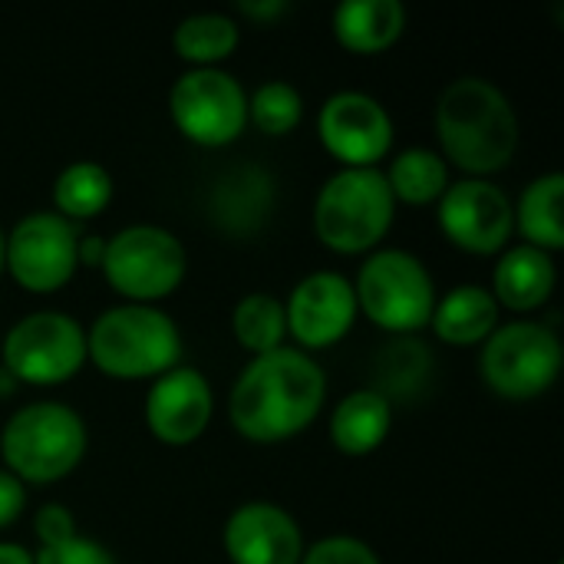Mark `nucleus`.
<instances>
[{"label": "nucleus", "instance_id": "2", "mask_svg": "<svg viewBox=\"0 0 564 564\" xmlns=\"http://www.w3.org/2000/svg\"><path fill=\"white\" fill-rule=\"evenodd\" d=\"M440 155L466 178H489L502 172L519 149V116L509 96L482 76L453 79L436 102Z\"/></svg>", "mask_w": 564, "mask_h": 564}, {"label": "nucleus", "instance_id": "23", "mask_svg": "<svg viewBox=\"0 0 564 564\" xmlns=\"http://www.w3.org/2000/svg\"><path fill=\"white\" fill-rule=\"evenodd\" d=\"M562 198H564V175L549 172L539 175L535 182L525 185L519 195V205H512L516 228L522 231V245L542 248L549 254L564 248V221H562Z\"/></svg>", "mask_w": 564, "mask_h": 564}, {"label": "nucleus", "instance_id": "8", "mask_svg": "<svg viewBox=\"0 0 564 564\" xmlns=\"http://www.w3.org/2000/svg\"><path fill=\"white\" fill-rule=\"evenodd\" d=\"M479 370L486 387L502 400H535L562 373V340L539 321L499 324L482 340Z\"/></svg>", "mask_w": 564, "mask_h": 564}, {"label": "nucleus", "instance_id": "12", "mask_svg": "<svg viewBox=\"0 0 564 564\" xmlns=\"http://www.w3.org/2000/svg\"><path fill=\"white\" fill-rule=\"evenodd\" d=\"M436 205V218L449 245L469 254H496L509 248V238L516 231L512 198L489 178L449 182Z\"/></svg>", "mask_w": 564, "mask_h": 564}, {"label": "nucleus", "instance_id": "13", "mask_svg": "<svg viewBox=\"0 0 564 564\" xmlns=\"http://www.w3.org/2000/svg\"><path fill=\"white\" fill-rule=\"evenodd\" d=\"M317 139L344 169H377L393 145V119L370 93H334L317 112Z\"/></svg>", "mask_w": 564, "mask_h": 564}, {"label": "nucleus", "instance_id": "1", "mask_svg": "<svg viewBox=\"0 0 564 564\" xmlns=\"http://www.w3.org/2000/svg\"><path fill=\"white\" fill-rule=\"evenodd\" d=\"M324 400L327 377L321 364L297 347H278L241 370L228 397V416L251 443H284L321 416Z\"/></svg>", "mask_w": 564, "mask_h": 564}, {"label": "nucleus", "instance_id": "28", "mask_svg": "<svg viewBox=\"0 0 564 564\" xmlns=\"http://www.w3.org/2000/svg\"><path fill=\"white\" fill-rule=\"evenodd\" d=\"M304 116V96L288 79H268L248 96V122L264 135H288Z\"/></svg>", "mask_w": 564, "mask_h": 564}, {"label": "nucleus", "instance_id": "4", "mask_svg": "<svg viewBox=\"0 0 564 564\" xmlns=\"http://www.w3.org/2000/svg\"><path fill=\"white\" fill-rule=\"evenodd\" d=\"M83 416L56 400L20 406L0 430V459L10 476L33 486L66 479L86 456Z\"/></svg>", "mask_w": 564, "mask_h": 564}, {"label": "nucleus", "instance_id": "16", "mask_svg": "<svg viewBox=\"0 0 564 564\" xmlns=\"http://www.w3.org/2000/svg\"><path fill=\"white\" fill-rule=\"evenodd\" d=\"M231 564H301L304 532L291 512L274 502L238 506L221 532Z\"/></svg>", "mask_w": 564, "mask_h": 564}, {"label": "nucleus", "instance_id": "29", "mask_svg": "<svg viewBox=\"0 0 564 564\" xmlns=\"http://www.w3.org/2000/svg\"><path fill=\"white\" fill-rule=\"evenodd\" d=\"M301 564H383L380 555L360 542V539H350V535H330V539H321L314 542L311 549H304V558Z\"/></svg>", "mask_w": 564, "mask_h": 564}, {"label": "nucleus", "instance_id": "11", "mask_svg": "<svg viewBox=\"0 0 564 564\" xmlns=\"http://www.w3.org/2000/svg\"><path fill=\"white\" fill-rule=\"evenodd\" d=\"M79 231L56 212H30L23 215L3 245V271L30 291V294H53L79 268Z\"/></svg>", "mask_w": 564, "mask_h": 564}, {"label": "nucleus", "instance_id": "24", "mask_svg": "<svg viewBox=\"0 0 564 564\" xmlns=\"http://www.w3.org/2000/svg\"><path fill=\"white\" fill-rule=\"evenodd\" d=\"M112 188L116 185H112V175L106 165H99L93 159L69 162L53 182V212L73 225L96 218L112 202Z\"/></svg>", "mask_w": 564, "mask_h": 564}, {"label": "nucleus", "instance_id": "33", "mask_svg": "<svg viewBox=\"0 0 564 564\" xmlns=\"http://www.w3.org/2000/svg\"><path fill=\"white\" fill-rule=\"evenodd\" d=\"M238 10L251 20H271V17H281L288 10V3L284 0H245V3H238Z\"/></svg>", "mask_w": 564, "mask_h": 564}, {"label": "nucleus", "instance_id": "21", "mask_svg": "<svg viewBox=\"0 0 564 564\" xmlns=\"http://www.w3.org/2000/svg\"><path fill=\"white\" fill-rule=\"evenodd\" d=\"M393 426V406L370 387L347 393L330 413V440L344 456H370Z\"/></svg>", "mask_w": 564, "mask_h": 564}, {"label": "nucleus", "instance_id": "17", "mask_svg": "<svg viewBox=\"0 0 564 564\" xmlns=\"http://www.w3.org/2000/svg\"><path fill=\"white\" fill-rule=\"evenodd\" d=\"M278 205V182L264 165L245 162L225 169L208 192V218L231 238H254Z\"/></svg>", "mask_w": 564, "mask_h": 564}, {"label": "nucleus", "instance_id": "36", "mask_svg": "<svg viewBox=\"0 0 564 564\" xmlns=\"http://www.w3.org/2000/svg\"><path fill=\"white\" fill-rule=\"evenodd\" d=\"M3 245H7V235H3V228H0V274H3Z\"/></svg>", "mask_w": 564, "mask_h": 564}, {"label": "nucleus", "instance_id": "9", "mask_svg": "<svg viewBox=\"0 0 564 564\" xmlns=\"http://www.w3.org/2000/svg\"><path fill=\"white\" fill-rule=\"evenodd\" d=\"M0 357L17 383L59 387L86 364V330L63 311H33L7 330Z\"/></svg>", "mask_w": 564, "mask_h": 564}, {"label": "nucleus", "instance_id": "25", "mask_svg": "<svg viewBox=\"0 0 564 564\" xmlns=\"http://www.w3.org/2000/svg\"><path fill=\"white\" fill-rule=\"evenodd\" d=\"M393 202H406V205H433L443 198V192L449 188V165L440 152L413 145L403 149L390 169L383 172Z\"/></svg>", "mask_w": 564, "mask_h": 564}, {"label": "nucleus", "instance_id": "18", "mask_svg": "<svg viewBox=\"0 0 564 564\" xmlns=\"http://www.w3.org/2000/svg\"><path fill=\"white\" fill-rule=\"evenodd\" d=\"M558 281L555 258L532 245H512L502 251L496 271H492V297L499 307H509L516 314L539 311Z\"/></svg>", "mask_w": 564, "mask_h": 564}, {"label": "nucleus", "instance_id": "3", "mask_svg": "<svg viewBox=\"0 0 564 564\" xmlns=\"http://www.w3.org/2000/svg\"><path fill=\"white\" fill-rule=\"evenodd\" d=\"M86 360L112 380H155L178 367L182 334L159 307L116 304L86 330Z\"/></svg>", "mask_w": 564, "mask_h": 564}, {"label": "nucleus", "instance_id": "35", "mask_svg": "<svg viewBox=\"0 0 564 564\" xmlns=\"http://www.w3.org/2000/svg\"><path fill=\"white\" fill-rule=\"evenodd\" d=\"M0 564H33V555L17 542H0Z\"/></svg>", "mask_w": 564, "mask_h": 564}, {"label": "nucleus", "instance_id": "30", "mask_svg": "<svg viewBox=\"0 0 564 564\" xmlns=\"http://www.w3.org/2000/svg\"><path fill=\"white\" fill-rule=\"evenodd\" d=\"M33 564H116V558L109 555L106 545L93 542V539H69L63 545H53V549H40L33 555Z\"/></svg>", "mask_w": 564, "mask_h": 564}, {"label": "nucleus", "instance_id": "22", "mask_svg": "<svg viewBox=\"0 0 564 564\" xmlns=\"http://www.w3.org/2000/svg\"><path fill=\"white\" fill-rule=\"evenodd\" d=\"M433 354L420 337H393L373 364V387L390 406L423 397L430 373H433Z\"/></svg>", "mask_w": 564, "mask_h": 564}, {"label": "nucleus", "instance_id": "20", "mask_svg": "<svg viewBox=\"0 0 564 564\" xmlns=\"http://www.w3.org/2000/svg\"><path fill=\"white\" fill-rule=\"evenodd\" d=\"M406 30L400 0H344L334 10V36L344 50L373 56L390 50Z\"/></svg>", "mask_w": 564, "mask_h": 564}, {"label": "nucleus", "instance_id": "7", "mask_svg": "<svg viewBox=\"0 0 564 564\" xmlns=\"http://www.w3.org/2000/svg\"><path fill=\"white\" fill-rule=\"evenodd\" d=\"M188 254L162 225H129L106 238L99 271L122 304H149L169 297L185 281Z\"/></svg>", "mask_w": 564, "mask_h": 564}, {"label": "nucleus", "instance_id": "10", "mask_svg": "<svg viewBox=\"0 0 564 564\" xmlns=\"http://www.w3.org/2000/svg\"><path fill=\"white\" fill-rule=\"evenodd\" d=\"M169 116L188 142L221 149L248 126V93L221 66L185 69L169 89Z\"/></svg>", "mask_w": 564, "mask_h": 564}, {"label": "nucleus", "instance_id": "26", "mask_svg": "<svg viewBox=\"0 0 564 564\" xmlns=\"http://www.w3.org/2000/svg\"><path fill=\"white\" fill-rule=\"evenodd\" d=\"M238 40H241V30L225 13H188L172 33L175 53L185 63H192V69L225 63L238 50Z\"/></svg>", "mask_w": 564, "mask_h": 564}, {"label": "nucleus", "instance_id": "14", "mask_svg": "<svg viewBox=\"0 0 564 564\" xmlns=\"http://www.w3.org/2000/svg\"><path fill=\"white\" fill-rule=\"evenodd\" d=\"M354 281L337 271H314L294 284L284 301L288 337L297 340V350H327L340 344L357 321Z\"/></svg>", "mask_w": 564, "mask_h": 564}, {"label": "nucleus", "instance_id": "37", "mask_svg": "<svg viewBox=\"0 0 564 564\" xmlns=\"http://www.w3.org/2000/svg\"><path fill=\"white\" fill-rule=\"evenodd\" d=\"M558 564H562V562H558Z\"/></svg>", "mask_w": 564, "mask_h": 564}, {"label": "nucleus", "instance_id": "15", "mask_svg": "<svg viewBox=\"0 0 564 564\" xmlns=\"http://www.w3.org/2000/svg\"><path fill=\"white\" fill-rule=\"evenodd\" d=\"M215 413L212 383L195 367H172L145 393V426L165 446L195 443Z\"/></svg>", "mask_w": 564, "mask_h": 564}, {"label": "nucleus", "instance_id": "31", "mask_svg": "<svg viewBox=\"0 0 564 564\" xmlns=\"http://www.w3.org/2000/svg\"><path fill=\"white\" fill-rule=\"evenodd\" d=\"M33 532H36L40 549H53V545H63V542L76 539V519H73V512L66 506L50 502V506L36 509Z\"/></svg>", "mask_w": 564, "mask_h": 564}, {"label": "nucleus", "instance_id": "32", "mask_svg": "<svg viewBox=\"0 0 564 564\" xmlns=\"http://www.w3.org/2000/svg\"><path fill=\"white\" fill-rule=\"evenodd\" d=\"M23 506H26V489H23V482H20L17 476H10V473L0 466V529L13 525V522L20 519Z\"/></svg>", "mask_w": 564, "mask_h": 564}, {"label": "nucleus", "instance_id": "6", "mask_svg": "<svg viewBox=\"0 0 564 564\" xmlns=\"http://www.w3.org/2000/svg\"><path fill=\"white\" fill-rule=\"evenodd\" d=\"M357 311L393 337H413L430 327L436 307V284L426 264L403 248H380L360 264L357 281Z\"/></svg>", "mask_w": 564, "mask_h": 564}, {"label": "nucleus", "instance_id": "34", "mask_svg": "<svg viewBox=\"0 0 564 564\" xmlns=\"http://www.w3.org/2000/svg\"><path fill=\"white\" fill-rule=\"evenodd\" d=\"M102 251H106V238H99V235L79 238V248H76V254H79V264H93V268H99V261H102Z\"/></svg>", "mask_w": 564, "mask_h": 564}, {"label": "nucleus", "instance_id": "5", "mask_svg": "<svg viewBox=\"0 0 564 564\" xmlns=\"http://www.w3.org/2000/svg\"><path fill=\"white\" fill-rule=\"evenodd\" d=\"M393 215L397 202L380 169H340L314 198V231L337 254L377 251Z\"/></svg>", "mask_w": 564, "mask_h": 564}, {"label": "nucleus", "instance_id": "27", "mask_svg": "<svg viewBox=\"0 0 564 564\" xmlns=\"http://www.w3.org/2000/svg\"><path fill=\"white\" fill-rule=\"evenodd\" d=\"M231 330H235V340L251 357H261V354H271V350L284 347V337H288L284 301H278L274 294H264V291L245 294L235 304Z\"/></svg>", "mask_w": 564, "mask_h": 564}, {"label": "nucleus", "instance_id": "19", "mask_svg": "<svg viewBox=\"0 0 564 564\" xmlns=\"http://www.w3.org/2000/svg\"><path fill=\"white\" fill-rule=\"evenodd\" d=\"M499 304L482 284H456L449 294L436 297L430 327L449 347L482 344L499 327Z\"/></svg>", "mask_w": 564, "mask_h": 564}]
</instances>
